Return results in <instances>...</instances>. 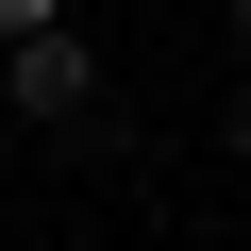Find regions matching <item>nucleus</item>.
Segmentation results:
<instances>
[{
    "label": "nucleus",
    "instance_id": "f257e3e1",
    "mask_svg": "<svg viewBox=\"0 0 251 251\" xmlns=\"http://www.w3.org/2000/svg\"><path fill=\"white\" fill-rule=\"evenodd\" d=\"M84 34H17V50H0V100H17V117H84Z\"/></svg>",
    "mask_w": 251,
    "mask_h": 251
},
{
    "label": "nucleus",
    "instance_id": "f03ea898",
    "mask_svg": "<svg viewBox=\"0 0 251 251\" xmlns=\"http://www.w3.org/2000/svg\"><path fill=\"white\" fill-rule=\"evenodd\" d=\"M17 34H67V0H0V50H17Z\"/></svg>",
    "mask_w": 251,
    "mask_h": 251
},
{
    "label": "nucleus",
    "instance_id": "7ed1b4c3",
    "mask_svg": "<svg viewBox=\"0 0 251 251\" xmlns=\"http://www.w3.org/2000/svg\"><path fill=\"white\" fill-rule=\"evenodd\" d=\"M234 168H251V100H234Z\"/></svg>",
    "mask_w": 251,
    "mask_h": 251
},
{
    "label": "nucleus",
    "instance_id": "20e7f679",
    "mask_svg": "<svg viewBox=\"0 0 251 251\" xmlns=\"http://www.w3.org/2000/svg\"><path fill=\"white\" fill-rule=\"evenodd\" d=\"M234 34H251V0H234Z\"/></svg>",
    "mask_w": 251,
    "mask_h": 251
}]
</instances>
